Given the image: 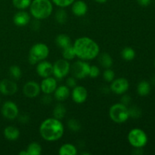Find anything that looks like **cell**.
<instances>
[{"instance_id":"cell-19","label":"cell","mask_w":155,"mask_h":155,"mask_svg":"<svg viewBox=\"0 0 155 155\" xmlns=\"http://www.w3.org/2000/svg\"><path fill=\"white\" fill-rule=\"evenodd\" d=\"M20 130L14 126H8L4 129L3 135L5 138L8 141H16L20 137Z\"/></svg>"},{"instance_id":"cell-15","label":"cell","mask_w":155,"mask_h":155,"mask_svg":"<svg viewBox=\"0 0 155 155\" xmlns=\"http://www.w3.org/2000/svg\"><path fill=\"white\" fill-rule=\"evenodd\" d=\"M36 73L42 78L52 76L53 64L50 61L46 60L41 61L36 64Z\"/></svg>"},{"instance_id":"cell-41","label":"cell","mask_w":155,"mask_h":155,"mask_svg":"<svg viewBox=\"0 0 155 155\" xmlns=\"http://www.w3.org/2000/svg\"><path fill=\"white\" fill-rule=\"evenodd\" d=\"M138 4L142 7H147L149 5L151 2V0H136Z\"/></svg>"},{"instance_id":"cell-8","label":"cell","mask_w":155,"mask_h":155,"mask_svg":"<svg viewBox=\"0 0 155 155\" xmlns=\"http://www.w3.org/2000/svg\"><path fill=\"white\" fill-rule=\"evenodd\" d=\"M71 65L70 61L64 58L58 59L53 64V74L57 80H61L71 72Z\"/></svg>"},{"instance_id":"cell-33","label":"cell","mask_w":155,"mask_h":155,"mask_svg":"<svg viewBox=\"0 0 155 155\" xmlns=\"http://www.w3.org/2000/svg\"><path fill=\"white\" fill-rule=\"evenodd\" d=\"M51 1L57 7L64 8L71 6L75 0H51Z\"/></svg>"},{"instance_id":"cell-26","label":"cell","mask_w":155,"mask_h":155,"mask_svg":"<svg viewBox=\"0 0 155 155\" xmlns=\"http://www.w3.org/2000/svg\"><path fill=\"white\" fill-rule=\"evenodd\" d=\"M136 51L131 47H125L121 51V57L124 60L130 61L136 58Z\"/></svg>"},{"instance_id":"cell-7","label":"cell","mask_w":155,"mask_h":155,"mask_svg":"<svg viewBox=\"0 0 155 155\" xmlns=\"http://www.w3.org/2000/svg\"><path fill=\"white\" fill-rule=\"evenodd\" d=\"M90 66L89 62L86 61L80 60L74 62L71 68L72 76H74L77 80H83L89 77Z\"/></svg>"},{"instance_id":"cell-40","label":"cell","mask_w":155,"mask_h":155,"mask_svg":"<svg viewBox=\"0 0 155 155\" xmlns=\"http://www.w3.org/2000/svg\"><path fill=\"white\" fill-rule=\"evenodd\" d=\"M40 27V21L39 20H36L33 21L31 24V28L33 29V30H38Z\"/></svg>"},{"instance_id":"cell-1","label":"cell","mask_w":155,"mask_h":155,"mask_svg":"<svg viewBox=\"0 0 155 155\" xmlns=\"http://www.w3.org/2000/svg\"><path fill=\"white\" fill-rule=\"evenodd\" d=\"M73 47L75 51L76 57L80 60H94L100 54V47L98 44L92 38L88 36L79 37L74 41Z\"/></svg>"},{"instance_id":"cell-13","label":"cell","mask_w":155,"mask_h":155,"mask_svg":"<svg viewBox=\"0 0 155 155\" xmlns=\"http://www.w3.org/2000/svg\"><path fill=\"white\" fill-rule=\"evenodd\" d=\"M18 86L14 80L4 79L0 81V93L2 95H13L18 92Z\"/></svg>"},{"instance_id":"cell-36","label":"cell","mask_w":155,"mask_h":155,"mask_svg":"<svg viewBox=\"0 0 155 155\" xmlns=\"http://www.w3.org/2000/svg\"><path fill=\"white\" fill-rule=\"evenodd\" d=\"M77 85V79L74 77V76H71L69 77L66 80V86H68L70 89H73L74 87H75Z\"/></svg>"},{"instance_id":"cell-28","label":"cell","mask_w":155,"mask_h":155,"mask_svg":"<svg viewBox=\"0 0 155 155\" xmlns=\"http://www.w3.org/2000/svg\"><path fill=\"white\" fill-rule=\"evenodd\" d=\"M54 18H55V21L59 24H64L68 21V14L64 9L62 8H59V9L54 15Z\"/></svg>"},{"instance_id":"cell-23","label":"cell","mask_w":155,"mask_h":155,"mask_svg":"<svg viewBox=\"0 0 155 155\" xmlns=\"http://www.w3.org/2000/svg\"><path fill=\"white\" fill-rule=\"evenodd\" d=\"M98 57V62L104 68H110L113 65V58L107 52H104L102 54H99Z\"/></svg>"},{"instance_id":"cell-38","label":"cell","mask_w":155,"mask_h":155,"mask_svg":"<svg viewBox=\"0 0 155 155\" xmlns=\"http://www.w3.org/2000/svg\"><path fill=\"white\" fill-rule=\"evenodd\" d=\"M130 101H131V97L126 93L123 94L122 97H121L120 102L123 103L124 104H125V105H128L130 103Z\"/></svg>"},{"instance_id":"cell-30","label":"cell","mask_w":155,"mask_h":155,"mask_svg":"<svg viewBox=\"0 0 155 155\" xmlns=\"http://www.w3.org/2000/svg\"><path fill=\"white\" fill-rule=\"evenodd\" d=\"M67 125H68V129L74 133H77L81 130V124L80 123V121L74 118L68 120Z\"/></svg>"},{"instance_id":"cell-9","label":"cell","mask_w":155,"mask_h":155,"mask_svg":"<svg viewBox=\"0 0 155 155\" xmlns=\"http://www.w3.org/2000/svg\"><path fill=\"white\" fill-rule=\"evenodd\" d=\"M1 113L3 117L8 120L17 119L19 115V108L16 103L12 101H6L2 104L1 107Z\"/></svg>"},{"instance_id":"cell-4","label":"cell","mask_w":155,"mask_h":155,"mask_svg":"<svg viewBox=\"0 0 155 155\" xmlns=\"http://www.w3.org/2000/svg\"><path fill=\"white\" fill-rule=\"evenodd\" d=\"M49 48L43 42L34 44L29 51L28 61L32 65L36 64L41 61L45 60L49 55Z\"/></svg>"},{"instance_id":"cell-14","label":"cell","mask_w":155,"mask_h":155,"mask_svg":"<svg viewBox=\"0 0 155 155\" xmlns=\"http://www.w3.org/2000/svg\"><path fill=\"white\" fill-rule=\"evenodd\" d=\"M58 87L57 79L54 77L50 76V77L42 78V80L40 83L41 92L43 94H48L51 95L54 93L56 88Z\"/></svg>"},{"instance_id":"cell-27","label":"cell","mask_w":155,"mask_h":155,"mask_svg":"<svg viewBox=\"0 0 155 155\" xmlns=\"http://www.w3.org/2000/svg\"><path fill=\"white\" fill-rule=\"evenodd\" d=\"M62 57L64 59L69 61L75 58L76 54L73 45H68V46L65 47L64 48L62 49Z\"/></svg>"},{"instance_id":"cell-17","label":"cell","mask_w":155,"mask_h":155,"mask_svg":"<svg viewBox=\"0 0 155 155\" xmlns=\"http://www.w3.org/2000/svg\"><path fill=\"white\" fill-rule=\"evenodd\" d=\"M72 13L77 17H83L88 12V5L83 0H77L71 5Z\"/></svg>"},{"instance_id":"cell-18","label":"cell","mask_w":155,"mask_h":155,"mask_svg":"<svg viewBox=\"0 0 155 155\" xmlns=\"http://www.w3.org/2000/svg\"><path fill=\"white\" fill-rule=\"evenodd\" d=\"M71 89L66 85L58 86L55 91L54 92V97L58 101L62 102L69 98L71 95Z\"/></svg>"},{"instance_id":"cell-35","label":"cell","mask_w":155,"mask_h":155,"mask_svg":"<svg viewBox=\"0 0 155 155\" xmlns=\"http://www.w3.org/2000/svg\"><path fill=\"white\" fill-rule=\"evenodd\" d=\"M101 74V71H100V68H98L96 65H91L90 66V70H89V77L90 78L95 79L98 78L99 77V75Z\"/></svg>"},{"instance_id":"cell-43","label":"cell","mask_w":155,"mask_h":155,"mask_svg":"<svg viewBox=\"0 0 155 155\" xmlns=\"http://www.w3.org/2000/svg\"><path fill=\"white\" fill-rule=\"evenodd\" d=\"M19 154L20 155H28L27 154V150H24V151H21L19 152Z\"/></svg>"},{"instance_id":"cell-29","label":"cell","mask_w":155,"mask_h":155,"mask_svg":"<svg viewBox=\"0 0 155 155\" xmlns=\"http://www.w3.org/2000/svg\"><path fill=\"white\" fill-rule=\"evenodd\" d=\"M32 0H12V4L18 10H25L29 8Z\"/></svg>"},{"instance_id":"cell-39","label":"cell","mask_w":155,"mask_h":155,"mask_svg":"<svg viewBox=\"0 0 155 155\" xmlns=\"http://www.w3.org/2000/svg\"><path fill=\"white\" fill-rule=\"evenodd\" d=\"M18 120H19L20 123H21V124H27V123L29 122V120H30V117L28 116V115L27 114H23V115H21V116H19L18 115Z\"/></svg>"},{"instance_id":"cell-32","label":"cell","mask_w":155,"mask_h":155,"mask_svg":"<svg viewBox=\"0 0 155 155\" xmlns=\"http://www.w3.org/2000/svg\"><path fill=\"white\" fill-rule=\"evenodd\" d=\"M103 79L106 83H111L115 79V73L110 68H106L103 72Z\"/></svg>"},{"instance_id":"cell-16","label":"cell","mask_w":155,"mask_h":155,"mask_svg":"<svg viewBox=\"0 0 155 155\" xmlns=\"http://www.w3.org/2000/svg\"><path fill=\"white\" fill-rule=\"evenodd\" d=\"M13 22L17 27H24L30 22V15L24 10H19L13 17Z\"/></svg>"},{"instance_id":"cell-37","label":"cell","mask_w":155,"mask_h":155,"mask_svg":"<svg viewBox=\"0 0 155 155\" xmlns=\"http://www.w3.org/2000/svg\"><path fill=\"white\" fill-rule=\"evenodd\" d=\"M41 101L44 104H49L52 101V97L51 96V95H48V94H44L42 96Z\"/></svg>"},{"instance_id":"cell-42","label":"cell","mask_w":155,"mask_h":155,"mask_svg":"<svg viewBox=\"0 0 155 155\" xmlns=\"http://www.w3.org/2000/svg\"><path fill=\"white\" fill-rule=\"evenodd\" d=\"M94 1L98 3H100V4H103V3L107 2V0H94Z\"/></svg>"},{"instance_id":"cell-3","label":"cell","mask_w":155,"mask_h":155,"mask_svg":"<svg viewBox=\"0 0 155 155\" xmlns=\"http://www.w3.org/2000/svg\"><path fill=\"white\" fill-rule=\"evenodd\" d=\"M30 15L34 19L42 21L49 18L53 12V3L51 0H32Z\"/></svg>"},{"instance_id":"cell-31","label":"cell","mask_w":155,"mask_h":155,"mask_svg":"<svg viewBox=\"0 0 155 155\" xmlns=\"http://www.w3.org/2000/svg\"><path fill=\"white\" fill-rule=\"evenodd\" d=\"M9 74L13 80H19L22 76V71L20 67L17 65H12L9 68Z\"/></svg>"},{"instance_id":"cell-6","label":"cell","mask_w":155,"mask_h":155,"mask_svg":"<svg viewBox=\"0 0 155 155\" xmlns=\"http://www.w3.org/2000/svg\"><path fill=\"white\" fill-rule=\"evenodd\" d=\"M129 143L134 148H143L148 144V137L143 130L140 128H133L127 135Z\"/></svg>"},{"instance_id":"cell-20","label":"cell","mask_w":155,"mask_h":155,"mask_svg":"<svg viewBox=\"0 0 155 155\" xmlns=\"http://www.w3.org/2000/svg\"><path fill=\"white\" fill-rule=\"evenodd\" d=\"M77 148L71 143L63 144L58 150V154L60 155H77Z\"/></svg>"},{"instance_id":"cell-2","label":"cell","mask_w":155,"mask_h":155,"mask_svg":"<svg viewBox=\"0 0 155 155\" xmlns=\"http://www.w3.org/2000/svg\"><path fill=\"white\" fill-rule=\"evenodd\" d=\"M39 132L42 139L46 142H56L64 136V126L61 120L49 117L41 123Z\"/></svg>"},{"instance_id":"cell-44","label":"cell","mask_w":155,"mask_h":155,"mask_svg":"<svg viewBox=\"0 0 155 155\" xmlns=\"http://www.w3.org/2000/svg\"><path fill=\"white\" fill-rule=\"evenodd\" d=\"M0 102H1V98H0Z\"/></svg>"},{"instance_id":"cell-21","label":"cell","mask_w":155,"mask_h":155,"mask_svg":"<svg viewBox=\"0 0 155 155\" xmlns=\"http://www.w3.org/2000/svg\"><path fill=\"white\" fill-rule=\"evenodd\" d=\"M151 84L147 80H142L139 83L137 86V93L139 96L145 97L149 95L151 92Z\"/></svg>"},{"instance_id":"cell-11","label":"cell","mask_w":155,"mask_h":155,"mask_svg":"<svg viewBox=\"0 0 155 155\" xmlns=\"http://www.w3.org/2000/svg\"><path fill=\"white\" fill-rule=\"evenodd\" d=\"M23 93L24 96L29 98H34L39 96L41 92L40 84L34 80H30L25 83L23 86Z\"/></svg>"},{"instance_id":"cell-5","label":"cell","mask_w":155,"mask_h":155,"mask_svg":"<svg viewBox=\"0 0 155 155\" xmlns=\"http://www.w3.org/2000/svg\"><path fill=\"white\" fill-rule=\"evenodd\" d=\"M109 117L113 122L116 124H124L130 118L129 107L123 103H115L109 109Z\"/></svg>"},{"instance_id":"cell-25","label":"cell","mask_w":155,"mask_h":155,"mask_svg":"<svg viewBox=\"0 0 155 155\" xmlns=\"http://www.w3.org/2000/svg\"><path fill=\"white\" fill-rule=\"evenodd\" d=\"M26 150L28 155H39L42 154V151L41 145L36 142H30Z\"/></svg>"},{"instance_id":"cell-22","label":"cell","mask_w":155,"mask_h":155,"mask_svg":"<svg viewBox=\"0 0 155 155\" xmlns=\"http://www.w3.org/2000/svg\"><path fill=\"white\" fill-rule=\"evenodd\" d=\"M55 44L57 45V46L63 49L65 47L71 45V39L69 36L64 34V33H61V34H59L56 36Z\"/></svg>"},{"instance_id":"cell-10","label":"cell","mask_w":155,"mask_h":155,"mask_svg":"<svg viewBox=\"0 0 155 155\" xmlns=\"http://www.w3.org/2000/svg\"><path fill=\"white\" fill-rule=\"evenodd\" d=\"M110 90L113 93L118 95H122L123 94L127 93V91L130 88V83L128 80L124 77H119V78L114 79L110 83Z\"/></svg>"},{"instance_id":"cell-34","label":"cell","mask_w":155,"mask_h":155,"mask_svg":"<svg viewBox=\"0 0 155 155\" xmlns=\"http://www.w3.org/2000/svg\"><path fill=\"white\" fill-rule=\"evenodd\" d=\"M129 113H130V117L138 119L142 115V110L137 106L133 105L130 107H129Z\"/></svg>"},{"instance_id":"cell-24","label":"cell","mask_w":155,"mask_h":155,"mask_svg":"<svg viewBox=\"0 0 155 155\" xmlns=\"http://www.w3.org/2000/svg\"><path fill=\"white\" fill-rule=\"evenodd\" d=\"M67 114V109L65 106L61 103H58L54 106L53 109V117L61 120L64 118Z\"/></svg>"},{"instance_id":"cell-45","label":"cell","mask_w":155,"mask_h":155,"mask_svg":"<svg viewBox=\"0 0 155 155\" xmlns=\"http://www.w3.org/2000/svg\"><path fill=\"white\" fill-rule=\"evenodd\" d=\"M154 67H155V60H154Z\"/></svg>"},{"instance_id":"cell-12","label":"cell","mask_w":155,"mask_h":155,"mask_svg":"<svg viewBox=\"0 0 155 155\" xmlns=\"http://www.w3.org/2000/svg\"><path fill=\"white\" fill-rule=\"evenodd\" d=\"M71 98L76 104H83L88 98V91L86 87L83 86H77L72 89L71 92Z\"/></svg>"}]
</instances>
